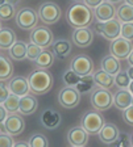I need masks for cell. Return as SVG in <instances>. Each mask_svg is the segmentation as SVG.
Returning <instances> with one entry per match:
<instances>
[{"label":"cell","instance_id":"obj_1","mask_svg":"<svg viewBox=\"0 0 133 147\" xmlns=\"http://www.w3.org/2000/svg\"><path fill=\"white\" fill-rule=\"evenodd\" d=\"M66 21L74 29L90 26L94 21V9H91L83 1H74L66 11Z\"/></svg>","mask_w":133,"mask_h":147},{"label":"cell","instance_id":"obj_2","mask_svg":"<svg viewBox=\"0 0 133 147\" xmlns=\"http://www.w3.org/2000/svg\"><path fill=\"white\" fill-rule=\"evenodd\" d=\"M31 92L36 96H41L52 91L54 78L46 68H36L28 76Z\"/></svg>","mask_w":133,"mask_h":147},{"label":"cell","instance_id":"obj_3","mask_svg":"<svg viewBox=\"0 0 133 147\" xmlns=\"http://www.w3.org/2000/svg\"><path fill=\"white\" fill-rule=\"evenodd\" d=\"M90 101L94 109L99 110V112H104V110H108L113 107V93L109 89L96 86L91 91Z\"/></svg>","mask_w":133,"mask_h":147},{"label":"cell","instance_id":"obj_4","mask_svg":"<svg viewBox=\"0 0 133 147\" xmlns=\"http://www.w3.org/2000/svg\"><path fill=\"white\" fill-rule=\"evenodd\" d=\"M94 32L99 33L105 40L112 41L121 36V21L117 17L108 21H96L94 22Z\"/></svg>","mask_w":133,"mask_h":147},{"label":"cell","instance_id":"obj_5","mask_svg":"<svg viewBox=\"0 0 133 147\" xmlns=\"http://www.w3.org/2000/svg\"><path fill=\"white\" fill-rule=\"evenodd\" d=\"M40 21L43 22L45 25H54L61 20L62 17V11L61 7L54 1H45V3L40 4L37 9Z\"/></svg>","mask_w":133,"mask_h":147},{"label":"cell","instance_id":"obj_6","mask_svg":"<svg viewBox=\"0 0 133 147\" xmlns=\"http://www.w3.org/2000/svg\"><path fill=\"white\" fill-rule=\"evenodd\" d=\"M15 21L16 25L22 30H33L37 26L40 17H38L36 9H33L32 7H24L17 11L15 16Z\"/></svg>","mask_w":133,"mask_h":147},{"label":"cell","instance_id":"obj_7","mask_svg":"<svg viewBox=\"0 0 133 147\" xmlns=\"http://www.w3.org/2000/svg\"><path fill=\"white\" fill-rule=\"evenodd\" d=\"M105 121L99 110H87L81 118V126H83L90 135L99 134L100 129L104 126Z\"/></svg>","mask_w":133,"mask_h":147},{"label":"cell","instance_id":"obj_8","mask_svg":"<svg viewBox=\"0 0 133 147\" xmlns=\"http://www.w3.org/2000/svg\"><path fill=\"white\" fill-rule=\"evenodd\" d=\"M81 95L82 93L75 87L65 86L63 88L59 89L58 95H57V100H58V104L62 108H65V109H74L81 102Z\"/></svg>","mask_w":133,"mask_h":147},{"label":"cell","instance_id":"obj_9","mask_svg":"<svg viewBox=\"0 0 133 147\" xmlns=\"http://www.w3.org/2000/svg\"><path fill=\"white\" fill-rule=\"evenodd\" d=\"M31 42L41 46L42 49H46L54 42V34L48 26H36L29 34Z\"/></svg>","mask_w":133,"mask_h":147},{"label":"cell","instance_id":"obj_10","mask_svg":"<svg viewBox=\"0 0 133 147\" xmlns=\"http://www.w3.org/2000/svg\"><path fill=\"white\" fill-rule=\"evenodd\" d=\"M132 50H133L132 41L127 40V38H124L121 36L112 40L111 43H109V54L119 59H127Z\"/></svg>","mask_w":133,"mask_h":147},{"label":"cell","instance_id":"obj_11","mask_svg":"<svg viewBox=\"0 0 133 147\" xmlns=\"http://www.w3.org/2000/svg\"><path fill=\"white\" fill-rule=\"evenodd\" d=\"M71 42L79 49H86L94 42V30L88 26L77 28L71 33Z\"/></svg>","mask_w":133,"mask_h":147},{"label":"cell","instance_id":"obj_12","mask_svg":"<svg viewBox=\"0 0 133 147\" xmlns=\"http://www.w3.org/2000/svg\"><path fill=\"white\" fill-rule=\"evenodd\" d=\"M67 143L73 147H84L88 144L90 134L83 126H74L67 131Z\"/></svg>","mask_w":133,"mask_h":147},{"label":"cell","instance_id":"obj_13","mask_svg":"<svg viewBox=\"0 0 133 147\" xmlns=\"http://www.w3.org/2000/svg\"><path fill=\"white\" fill-rule=\"evenodd\" d=\"M70 68L74 70L78 75L84 76V75L94 72V61L88 55L79 54L75 58H73L71 63H70Z\"/></svg>","mask_w":133,"mask_h":147},{"label":"cell","instance_id":"obj_14","mask_svg":"<svg viewBox=\"0 0 133 147\" xmlns=\"http://www.w3.org/2000/svg\"><path fill=\"white\" fill-rule=\"evenodd\" d=\"M3 126L7 133H10L13 137H17L24 131L25 121L19 112L17 113H10L8 117L5 118V121L3 122Z\"/></svg>","mask_w":133,"mask_h":147},{"label":"cell","instance_id":"obj_15","mask_svg":"<svg viewBox=\"0 0 133 147\" xmlns=\"http://www.w3.org/2000/svg\"><path fill=\"white\" fill-rule=\"evenodd\" d=\"M8 88H10L11 93H15L17 96H25L31 93V87H29L28 78L25 76H12L8 80Z\"/></svg>","mask_w":133,"mask_h":147},{"label":"cell","instance_id":"obj_16","mask_svg":"<svg viewBox=\"0 0 133 147\" xmlns=\"http://www.w3.org/2000/svg\"><path fill=\"white\" fill-rule=\"evenodd\" d=\"M94 16L96 21H108L116 17V8L113 3H109L104 0L100 5H98L94 9Z\"/></svg>","mask_w":133,"mask_h":147},{"label":"cell","instance_id":"obj_17","mask_svg":"<svg viewBox=\"0 0 133 147\" xmlns=\"http://www.w3.org/2000/svg\"><path fill=\"white\" fill-rule=\"evenodd\" d=\"M41 123L43 125V127L49 129V130H56L57 127L61 126L62 117L59 112L52 109V108H48L41 114Z\"/></svg>","mask_w":133,"mask_h":147},{"label":"cell","instance_id":"obj_18","mask_svg":"<svg viewBox=\"0 0 133 147\" xmlns=\"http://www.w3.org/2000/svg\"><path fill=\"white\" fill-rule=\"evenodd\" d=\"M52 50L56 55V58L61 59H66L69 55L71 54L73 50V42L70 40H66V38H58V40H54L52 45Z\"/></svg>","mask_w":133,"mask_h":147},{"label":"cell","instance_id":"obj_19","mask_svg":"<svg viewBox=\"0 0 133 147\" xmlns=\"http://www.w3.org/2000/svg\"><path fill=\"white\" fill-rule=\"evenodd\" d=\"M37 109H38V100L36 98V95H33L32 92L20 97L19 113L21 116H31Z\"/></svg>","mask_w":133,"mask_h":147},{"label":"cell","instance_id":"obj_20","mask_svg":"<svg viewBox=\"0 0 133 147\" xmlns=\"http://www.w3.org/2000/svg\"><path fill=\"white\" fill-rule=\"evenodd\" d=\"M119 134H120L119 127L115 125V123L105 122L104 126L100 129V131H99V134H98V135H99V139L103 142V143L111 146V144L113 143L116 139H117Z\"/></svg>","mask_w":133,"mask_h":147},{"label":"cell","instance_id":"obj_21","mask_svg":"<svg viewBox=\"0 0 133 147\" xmlns=\"http://www.w3.org/2000/svg\"><path fill=\"white\" fill-rule=\"evenodd\" d=\"M132 97L133 95L128 88H119L113 93V104L117 109L124 110L132 105Z\"/></svg>","mask_w":133,"mask_h":147},{"label":"cell","instance_id":"obj_22","mask_svg":"<svg viewBox=\"0 0 133 147\" xmlns=\"http://www.w3.org/2000/svg\"><path fill=\"white\" fill-rule=\"evenodd\" d=\"M100 67L102 70H104L105 72L111 74V75H116L117 72L121 71V63H120V59L113 57V55H105L104 58L102 59L100 62Z\"/></svg>","mask_w":133,"mask_h":147},{"label":"cell","instance_id":"obj_23","mask_svg":"<svg viewBox=\"0 0 133 147\" xmlns=\"http://www.w3.org/2000/svg\"><path fill=\"white\" fill-rule=\"evenodd\" d=\"M94 79H95L96 86L102 87V88L111 89L115 86V76L108 72H105L102 68L94 72Z\"/></svg>","mask_w":133,"mask_h":147},{"label":"cell","instance_id":"obj_24","mask_svg":"<svg viewBox=\"0 0 133 147\" xmlns=\"http://www.w3.org/2000/svg\"><path fill=\"white\" fill-rule=\"evenodd\" d=\"M16 41H17L16 33L11 28H1L0 29V49L10 50Z\"/></svg>","mask_w":133,"mask_h":147},{"label":"cell","instance_id":"obj_25","mask_svg":"<svg viewBox=\"0 0 133 147\" xmlns=\"http://www.w3.org/2000/svg\"><path fill=\"white\" fill-rule=\"evenodd\" d=\"M13 76V63L8 57L0 54V82H7Z\"/></svg>","mask_w":133,"mask_h":147},{"label":"cell","instance_id":"obj_26","mask_svg":"<svg viewBox=\"0 0 133 147\" xmlns=\"http://www.w3.org/2000/svg\"><path fill=\"white\" fill-rule=\"evenodd\" d=\"M26 43L22 41H16L12 45V47L10 49V57L11 59L17 62H21L24 59H26Z\"/></svg>","mask_w":133,"mask_h":147},{"label":"cell","instance_id":"obj_27","mask_svg":"<svg viewBox=\"0 0 133 147\" xmlns=\"http://www.w3.org/2000/svg\"><path fill=\"white\" fill-rule=\"evenodd\" d=\"M54 59H56V55L53 53V50H42L40 55H38V58L34 61L37 68H50L54 63Z\"/></svg>","mask_w":133,"mask_h":147},{"label":"cell","instance_id":"obj_28","mask_svg":"<svg viewBox=\"0 0 133 147\" xmlns=\"http://www.w3.org/2000/svg\"><path fill=\"white\" fill-rule=\"evenodd\" d=\"M116 17L121 22H133V5L123 3L116 9Z\"/></svg>","mask_w":133,"mask_h":147},{"label":"cell","instance_id":"obj_29","mask_svg":"<svg viewBox=\"0 0 133 147\" xmlns=\"http://www.w3.org/2000/svg\"><path fill=\"white\" fill-rule=\"evenodd\" d=\"M95 87H96V83H95V79H94V75L88 74V75L81 76V80L75 86V88L81 92V93H87V92L92 91Z\"/></svg>","mask_w":133,"mask_h":147},{"label":"cell","instance_id":"obj_30","mask_svg":"<svg viewBox=\"0 0 133 147\" xmlns=\"http://www.w3.org/2000/svg\"><path fill=\"white\" fill-rule=\"evenodd\" d=\"M17 13L15 4L12 3H4L3 5H0V20L1 21H8L11 18H13Z\"/></svg>","mask_w":133,"mask_h":147},{"label":"cell","instance_id":"obj_31","mask_svg":"<svg viewBox=\"0 0 133 147\" xmlns=\"http://www.w3.org/2000/svg\"><path fill=\"white\" fill-rule=\"evenodd\" d=\"M3 105L8 110V113H17L20 108V96L15 95V93H10V96L5 98Z\"/></svg>","mask_w":133,"mask_h":147},{"label":"cell","instance_id":"obj_32","mask_svg":"<svg viewBox=\"0 0 133 147\" xmlns=\"http://www.w3.org/2000/svg\"><path fill=\"white\" fill-rule=\"evenodd\" d=\"M62 79H63V84H65V86L75 87L78 83H79V80H81V75H78L74 70L69 68L67 71H65V74H63V78H62Z\"/></svg>","mask_w":133,"mask_h":147},{"label":"cell","instance_id":"obj_33","mask_svg":"<svg viewBox=\"0 0 133 147\" xmlns=\"http://www.w3.org/2000/svg\"><path fill=\"white\" fill-rule=\"evenodd\" d=\"M29 146L32 147H48L49 146V141H48L46 135L41 134V133H36L29 138Z\"/></svg>","mask_w":133,"mask_h":147},{"label":"cell","instance_id":"obj_34","mask_svg":"<svg viewBox=\"0 0 133 147\" xmlns=\"http://www.w3.org/2000/svg\"><path fill=\"white\" fill-rule=\"evenodd\" d=\"M130 80L132 79L129 78V75H128L127 71L121 70L120 72H117L116 75H115V86L119 87V88H128Z\"/></svg>","mask_w":133,"mask_h":147},{"label":"cell","instance_id":"obj_35","mask_svg":"<svg viewBox=\"0 0 133 147\" xmlns=\"http://www.w3.org/2000/svg\"><path fill=\"white\" fill-rule=\"evenodd\" d=\"M41 53H42V47L36 45V43L32 42L26 46V59H29V61H36Z\"/></svg>","mask_w":133,"mask_h":147},{"label":"cell","instance_id":"obj_36","mask_svg":"<svg viewBox=\"0 0 133 147\" xmlns=\"http://www.w3.org/2000/svg\"><path fill=\"white\" fill-rule=\"evenodd\" d=\"M130 137L127 133H120L117 137V139L111 144L113 147H127V146H132V142H129Z\"/></svg>","mask_w":133,"mask_h":147},{"label":"cell","instance_id":"obj_37","mask_svg":"<svg viewBox=\"0 0 133 147\" xmlns=\"http://www.w3.org/2000/svg\"><path fill=\"white\" fill-rule=\"evenodd\" d=\"M121 37L133 41V22H121Z\"/></svg>","mask_w":133,"mask_h":147},{"label":"cell","instance_id":"obj_38","mask_svg":"<svg viewBox=\"0 0 133 147\" xmlns=\"http://www.w3.org/2000/svg\"><path fill=\"white\" fill-rule=\"evenodd\" d=\"M13 135L10 133H0V147H12L15 144L13 142Z\"/></svg>","mask_w":133,"mask_h":147},{"label":"cell","instance_id":"obj_39","mask_svg":"<svg viewBox=\"0 0 133 147\" xmlns=\"http://www.w3.org/2000/svg\"><path fill=\"white\" fill-rule=\"evenodd\" d=\"M123 119L128 126H132L133 127V105H130L127 109L123 110Z\"/></svg>","mask_w":133,"mask_h":147},{"label":"cell","instance_id":"obj_40","mask_svg":"<svg viewBox=\"0 0 133 147\" xmlns=\"http://www.w3.org/2000/svg\"><path fill=\"white\" fill-rule=\"evenodd\" d=\"M10 93H11V91L8 88V86H5L4 82H0V104H3L4 101H5V98L10 96Z\"/></svg>","mask_w":133,"mask_h":147},{"label":"cell","instance_id":"obj_41","mask_svg":"<svg viewBox=\"0 0 133 147\" xmlns=\"http://www.w3.org/2000/svg\"><path fill=\"white\" fill-rule=\"evenodd\" d=\"M104 0H83V3L86 4V5H88L91 9H95L98 5H100V4L103 3Z\"/></svg>","mask_w":133,"mask_h":147},{"label":"cell","instance_id":"obj_42","mask_svg":"<svg viewBox=\"0 0 133 147\" xmlns=\"http://www.w3.org/2000/svg\"><path fill=\"white\" fill-rule=\"evenodd\" d=\"M8 114H10V113H8V110L4 108L3 104H0V125L5 121V118L8 117Z\"/></svg>","mask_w":133,"mask_h":147},{"label":"cell","instance_id":"obj_43","mask_svg":"<svg viewBox=\"0 0 133 147\" xmlns=\"http://www.w3.org/2000/svg\"><path fill=\"white\" fill-rule=\"evenodd\" d=\"M13 146H16V147H29V142H16Z\"/></svg>","mask_w":133,"mask_h":147},{"label":"cell","instance_id":"obj_44","mask_svg":"<svg viewBox=\"0 0 133 147\" xmlns=\"http://www.w3.org/2000/svg\"><path fill=\"white\" fill-rule=\"evenodd\" d=\"M125 71H127V72H128V75H129V78H130V79L133 80V66H130V64H129V66H128V68H127V70H125Z\"/></svg>","mask_w":133,"mask_h":147},{"label":"cell","instance_id":"obj_45","mask_svg":"<svg viewBox=\"0 0 133 147\" xmlns=\"http://www.w3.org/2000/svg\"><path fill=\"white\" fill-rule=\"evenodd\" d=\"M127 61H128V64H130V66H133V50L130 51V54H129V57L127 58Z\"/></svg>","mask_w":133,"mask_h":147},{"label":"cell","instance_id":"obj_46","mask_svg":"<svg viewBox=\"0 0 133 147\" xmlns=\"http://www.w3.org/2000/svg\"><path fill=\"white\" fill-rule=\"evenodd\" d=\"M128 89L130 91V93L133 95V80H130V83H129V86H128Z\"/></svg>","mask_w":133,"mask_h":147},{"label":"cell","instance_id":"obj_47","mask_svg":"<svg viewBox=\"0 0 133 147\" xmlns=\"http://www.w3.org/2000/svg\"><path fill=\"white\" fill-rule=\"evenodd\" d=\"M107 1H109V3H113V4H116V3H119V1H121V0H107Z\"/></svg>","mask_w":133,"mask_h":147},{"label":"cell","instance_id":"obj_48","mask_svg":"<svg viewBox=\"0 0 133 147\" xmlns=\"http://www.w3.org/2000/svg\"><path fill=\"white\" fill-rule=\"evenodd\" d=\"M7 1H8V3H12V4H16L19 0H7Z\"/></svg>","mask_w":133,"mask_h":147},{"label":"cell","instance_id":"obj_49","mask_svg":"<svg viewBox=\"0 0 133 147\" xmlns=\"http://www.w3.org/2000/svg\"><path fill=\"white\" fill-rule=\"evenodd\" d=\"M125 3L130 4V5H133V0H125Z\"/></svg>","mask_w":133,"mask_h":147},{"label":"cell","instance_id":"obj_50","mask_svg":"<svg viewBox=\"0 0 133 147\" xmlns=\"http://www.w3.org/2000/svg\"><path fill=\"white\" fill-rule=\"evenodd\" d=\"M4 3H7V0H0V5H3Z\"/></svg>","mask_w":133,"mask_h":147},{"label":"cell","instance_id":"obj_51","mask_svg":"<svg viewBox=\"0 0 133 147\" xmlns=\"http://www.w3.org/2000/svg\"><path fill=\"white\" fill-rule=\"evenodd\" d=\"M130 142H132V146H133V134H132V138H130Z\"/></svg>","mask_w":133,"mask_h":147},{"label":"cell","instance_id":"obj_52","mask_svg":"<svg viewBox=\"0 0 133 147\" xmlns=\"http://www.w3.org/2000/svg\"><path fill=\"white\" fill-rule=\"evenodd\" d=\"M73 1H83V0H73Z\"/></svg>","mask_w":133,"mask_h":147},{"label":"cell","instance_id":"obj_53","mask_svg":"<svg viewBox=\"0 0 133 147\" xmlns=\"http://www.w3.org/2000/svg\"><path fill=\"white\" fill-rule=\"evenodd\" d=\"M1 28H3V26H1V20H0V29H1Z\"/></svg>","mask_w":133,"mask_h":147},{"label":"cell","instance_id":"obj_54","mask_svg":"<svg viewBox=\"0 0 133 147\" xmlns=\"http://www.w3.org/2000/svg\"><path fill=\"white\" fill-rule=\"evenodd\" d=\"M132 105H133V97H132Z\"/></svg>","mask_w":133,"mask_h":147}]
</instances>
